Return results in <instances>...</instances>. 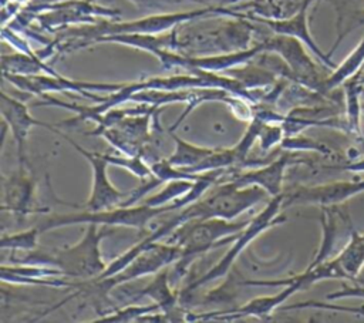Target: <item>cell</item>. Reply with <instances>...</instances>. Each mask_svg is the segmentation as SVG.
I'll return each mask as SVG.
<instances>
[{"mask_svg": "<svg viewBox=\"0 0 364 323\" xmlns=\"http://www.w3.org/2000/svg\"><path fill=\"white\" fill-rule=\"evenodd\" d=\"M185 208L182 199H175L173 202L164 206H151L148 203H141L136 206L131 205H118L112 209L105 211H81L75 213H60L50 215L37 223V228L41 233L48 232L55 228L74 223H98L102 226H128L135 228L141 232L145 231L146 225L156 216L166 212H173L176 209Z\"/></svg>", "mask_w": 364, "mask_h": 323, "instance_id": "cell-3", "label": "cell"}, {"mask_svg": "<svg viewBox=\"0 0 364 323\" xmlns=\"http://www.w3.org/2000/svg\"><path fill=\"white\" fill-rule=\"evenodd\" d=\"M340 203L321 206V225H323V240L320 249L310 265H318L327 259L334 258V250L338 253L343 246H340V240L344 238L350 239L351 233H347V229H351L350 218L347 213L340 211Z\"/></svg>", "mask_w": 364, "mask_h": 323, "instance_id": "cell-9", "label": "cell"}, {"mask_svg": "<svg viewBox=\"0 0 364 323\" xmlns=\"http://www.w3.org/2000/svg\"><path fill=\"white\" fill-rule=\"evenodd\" d=\"M361 192H364V179L338 181L317 186H299L283 192V208L294 205H337Z\"/></svg>", "mask_w": 364, "mask_h": 323, "instance_id": "cell-7", "label": "cell"}, {"mask_svg": "<svg viewBox=\"0 0 364 323\" xmlns=\"http://www.w3.org/2000/svg\"><path fill=\"white\" fill-rule=\"evenodd\" d=\"M136 295H139L138 297H151L159 306V310L165 314L166 322H182L186 317V313H183L182 306L179 307L178 305V302H181V295L172 290L169 269L166 268L159 270L155 275L154 280L144 289H141Z\"/></svg>", "mask_w": 364, "mask_h": 323, "instance_id": "cell-12", "label": "cell"}, {"mask_svg": "<svg viewBox=\"0 0 364 323\" xmlns=\"http://www.w3.org/2000/svg\"><path fill=\"white\" fill-rule=\"evenodd\" d=\"M63 138H65L74 149L81 154L88 164L92 168V189L90 194V198L81 205H70L73 208H78L81 211H90V212H97V211H105V209H112L118 205H121V201L125 198V194L118 191L108 178L107 174V166L108 161L104 157V154H97V152H90L84 149L81 145H78L74 139L68 138L65 134H63Z\"/></svg>", "mask_w": 364, "mask_h": 323, "instance_id": "cell-6", "label": "cell"}, {"mask_svg": "<svg viewBox=\"0 0 364 323\" xmlns=\"http://www.w3.org/2000/svg\"><path fill=\"white\" fill-rule=\"evenodd\" d=\"M363 107H364V105H363Z\"/></svg>", "mask_w": 364, "mask_h": 323, "instance_id": "cell-22", "label": "cell"}, {"mask_svg": "<svg viewBox=\"0 0 364 323\" xmlns=\"http://www.w3.org/2000/svg\"><path fill=\"white\" fill-rule=\"evenodd\" d=\"M33 198V179L23 171H18L11 175L10 179L4 181V203L1 209H9L16 216H26L31 212H38L36 208H31Z\"/></svg>", "mask_w": 364, "mask_h": 323, "instance_id": "cell-13", "label": "cell"}, {"mask_svg": "<svg viewBox=\"0 0 364 323\" xmlns=\"http://www.w3.org/2000/svg\"><path fill=\"white\" fill-rule=\"evenodd\" d=\"M98 223H87L82 238L67 248L63 249H34L21 258L11 256L13 260H23L30 265L50 266L60 272V275L75 277V279H94L98 277L107 268L100 243L101 240L111 235L112 231L102 229L98 231Z\"/></svg>", "mask_w": 364, "mask_h": 323, "instance_id": "cell-1", "label": "cell"}, {"mask_svg": "<svg viewBox=\"0 0 364 323\" xmlns=\"http://www.w3.org/2000/svg\"><path fill=\"white\" fill-rule=\"evenodd\" d=\"M1 70L3 73L10 74H23V75H31V74H51L58 75L57 71H54L51 67L46 64V61L38 55H30L24 53H16L10 55L1 57Z\"/></svg>", "mask_w": 364, "mask_h": 323, "instance_id": "cell-15", "label": "cell"}, {"mask_svg": "<svg viewBox=\"0 0 364 323\" xmlns=\"http://www.w3.org/2000/svg\"><path fill=\"white\" fill-rule=\"evenodd\" d=\"M361 81L347 80L346 81V94H347V128L353 134L361 135L360 127V92H361Z\"/></svg>", "mask_w": 364, "mask_h": 323, "instance_id": "cell-18", "label": "cell"}, {"mask_svg": "<svg viewBox=\"0 0 364 323\" xmlns=\"http://www.w3.org/2000/svg\"><path fill=\"white\" fill-rule=\"evenodd\" d=\"M343 297H364V285H355V286H343V289L328 293L326 296L327 300L334 299H343Z\"/></svg>", "mask_w": 364, "mask_h": 323, "instance_id": "cell-21", "label": "cell"}, {"mask_svg": "<svg viewBox=\"0 0 364 323\" xmlns=\"http://www.w3.org/2000/svg\"><path fill=\"white\" fill-rule=\"evenodd\" d=\"M176 147L172 155L168 158L169 164L178 168H191L202 161H205L209 155H212L216 149L206 148V147H198L193 144H189L183 139H179L175 137Z\"/></svg>", "mask_w": 364, "mask_h": 323, "instance_id": "cell-17", "label": "cell"}, {"mask_svg": "<svg viewBox=\"0 0 364 323\" xmlns=\"http://www.w3.org/2000/svg\"><path fill=\"white\" fill-rule=\"evenodd\" d=\"M364 64V38L361 40V43L350 53V55L334 68V71L326 77L324 83H323V88H321V94L324 92H330L331 90H334L336 87H338L340 84L346 83L347 80H350L357 71L358 68Z\"/></svg>", "mask_w": 364, "mask_h": 323, "instance_id": "cell-16", "label": "cell"}, {"mask_svg": "<svg viewBox=\"0 0 364 323\" xmlns=\"http://www.w3.org/2000/svg\"><path fill=\"white\" fill-rule=\"evenodd\" d=\"M250 219L232 222L222 218L191 219L176 226L168 238V243L181 248V256L169 270L172 285H176L188 272L191 263L205 252L235 240L236 235L249 223Z\"/></svg>", "mask_w": 364, "mask_h": 323, "instance_id": "cell-2", "label": "cell"}, {"mask_svg": "<svg viewBox=\"0 0 364 323\" xmlns=\"http://www.w3.org/2000/svg\"><path fill=\"white\" fill-rule=\"evenodd\" d=\"M156 310H159V306L156 303L149 306H127V307L118 309L111 314H102L101 319H97L95 322H132V320H139L141 317L149 313H154Z\"/></svg>", "mask_w": 364, "mask_h": 323, "instance_id": "cell-20", "label": "cell"}, {"mask_svg": "<svg viewBox=\"0 0 364 323\" xmlns=\"http://www.w3.org/2000/svg\"><path fill=\"white\" fill-rule=\"evenodd\" d=\"M0 105H1V115H3L4 121L9 124L11 132H13V138L17 144V157H18V161L21 165L23 159H24V144H26V138H27L30 129L37 125L46 127L55 132H57V129L51 124H47V122L44 124V122L37 121L28 112V108L24 102L7 95L4 91L1 92Z\"/></svg>", "mask_w": 364, "mask_h": 323, "instance_id": "cell-10", "label": "cell"}, {"mask_svg": "<svg viewBox=\"0 0 364 323\" xmlns=\"http://www.w3.org/2000/svg\"><path fill=\"white\" fill-rule=\"evenodd\" d=\"M283 208V194L272 196L267 202L266 206L263 208V211H260L253 219L249 221V223L236 235L235 238V243L232 245V248L225 253V256L212 268L209 269L205 275H202L199 279H196L193 283L188 285L186 287H183L181 290V293H191L196 289H199L200 286L213 282L219 277H223L225 275L229 273V270L232 269L236 258L240 255V252L262 232H264L266 229H269L270 226L279 225L282 222L286 221V218L283 215H280V209Z\"/></svg>", "mask_w": 364, "mask_h": 323, "instance_id": "cell-4", "label": "cell"}, {"mask_svg": "<svg viewBox=\"0 0 364 323\" xmlns=\"http://www.w3.org/2000/svg\"><path fill=\"white\" fill-rule=\"evenodd\" d=\"M293 161L296 159H293L290 154H284L262 168L237 174L236 176H232L230 181H233L237 186L257 185L263 188L270 196H276L283 194L284 172L287 165L291 164Z\"/></svg>", "mask_w": 364, "mask_h": 323, "instance_id": "cell-11", "label": "cell"}, {"mask_svg": "<svg viewBox=\"0 0 364 323\" xmlns=\"http://www.w3.org/2000/svg\"><path fill=\"white\" fill-rule=\"evenodd\" d=\"M3 77L17 87L21 91L37 94V95H46L50 91H75L80 92L91 100L102 101L104 97H98L92 92H114L118 91L124 84H111V83H87V81H77L70 80L63 75H51V74H31V75H23V74H10L3 73Z\"/></svg>", "mask_w": 364, "mask_h": 323, "instance_id": "cell-5", "label": "cell"}, {"mask_svg": "<svg viewBox=\"0 0 364 323\" xmlns=\"http://www.w3.org/2000/svg\"><path fill=\"white\" fill-rule=\"evenodd\" d=\"M40 229L37 226L27 229L24 232H18L14 235L1 238V249H13V250H34L37 248V238L40 235Z\"/></svg>", "mask_w": 364, "mask_h": 323, "instance_id": "cell-19", "label": "cell"}, {"mask_svg": "<svg viewBox=\"0 0 364 323\" xmlns=\"http://www.w3.org/2000/svg\"><path fill=\"white\" fill-rule=\"evenodd\" d=\"M313 0H304L303 4L300 6L299 11L289 17V18H266V17H257L253 14H247L245 13L243 17L247 18L249 21H257L263 26H266L269 30H272L276 34H283V36H291L299 38L301 43H304L327 67L330 68H336L337 65L330 60V55L324 54L317 44L314 43V40L310 36L309 31V26H307V7Z\"/></svg>", "mask_w": 364, "mask_h": 323, "instance_id": "cell-8", "label": "cell"}, {"mask_svg": "<svg viewBox=\"0 0 364 323\" xmlns=\"http://www.w3.org/2000/svg\"><path fill=\"white\" fill-rule=\"evenodd\" d=\"M348 280H354L364 266V233L353 231L350 240L334 256Z\"/></svg>", "mask_w": 364, "mask_h": 323, "instance_id": "cell-14", "label": "cell"}]
</instances>
